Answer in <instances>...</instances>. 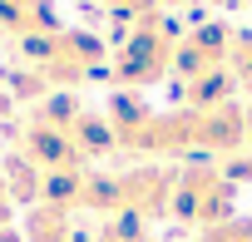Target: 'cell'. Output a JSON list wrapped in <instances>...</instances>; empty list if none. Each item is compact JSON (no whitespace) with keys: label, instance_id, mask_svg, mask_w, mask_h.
Masks as SVG:
<instances>
[{"label":"cell","instance_id":"obj_1","mask_svg":"<svg viewBox=\"0 0 252 242\" xmlns=\"http://www.w3.org/2000/svg\"><path fill=\"white\" fill-rule=\"evenodd\" d=\"M15 64L20 69H30L45 89H55V94H69L74 84H84V79H94L99 69H109V50L94 40V35H84V30H50V35H35V40H20L15 45Z\"/></svg>","mask_w":252,"mask_h":242},{"label":"cell","instance_id":"obj_2","mask_svg":"<svg viewBox=\"0 0 252 242\" xmlns=\"http://www.w3.org/2000/svg\"><path fill=\"white\" fill-rule=\"evenodd\" d=\"M178 30L163 20V15H144L139 25H134V35L119 45V55L109 60V79L114 84H124V89H144V84H154V79H163L168 69H173V60H178Z\"/></svg>","mask_w":252,"mask_h":242},{"label":"cell","instance_id":"obj_3","mask_svg":"<svg viewBox=\"0 0 252 242\" xmlns=\"http://www.w3.org/2000/svg\"><path fill=\"white\" fill-rule=\"evenodd\" d=\"M168 212L183 217V222H193V227L227 222V212H232V183H227V173L222 168H188V173H178Z\"/></svg>","mask_w":252,"mask_h":242},{"label":"cell","instance_id":"obj_4","mask_svg":"<svg viewBox=\"0 0 252 242\" xmlns=\"http://www.w3.org/2000/svg\"><path fill=\"white\" fill-rule=\"evenodd\" d=\"M15 158H25V163L40 168V173H69V168H84V153L74 149L69 129L45 124V119H30V124L20 129V149H15Z\"/></svg>","mask_w":252,"mask_h":242},{"label":"cell","instance_id":"obj_5","mask_svg":"<svg viewBox=\"0 0 252 242\" xmlns=\"http://www.w3.org/2000/svg\"><path fill=\"white\" fill-rule=\"evenodd\" d=\"M227 50H232V30H227V25H198V30H188V35L178 40L173 69L193 84V79H203V74H213V69H227Z\"/></svg>","mask_w":252,"mask_h":242},{"label":"cell","instance_id":"obj_6","mask_svg":"<svg viewBox=\"0 0 252 242\" xmlns=\"http://www.w3.org/2000/svg\"><path fill=\"white\" fill-rule=\"evenodd\" d=\"M50 30H60V15L45 5V0H0V35L10 45L50 35Z\"/></svg>","mask_w":252,"mask_h":242},{"label":"cell","instance_id":"obj_7","mask_svg":"<svg viewBox=\"0 0 252 242\" xmlns=\"http://www.w3.org/2000/svg\"><path fill=\"white\" fill-rule=\"evenodd\" d=\"M25 242H79L74 212H69V208H45V203H35L30 217H25Z\"/></svg>","mask_w":252,"mask_h":242},{"label":"cell","instance_id":"obj_8","mask_svg":"<svg viewBox=\"0 0 252 242\" xmlns=\"http://www.w3.org/2000/svg\"><path fill=\"white\" fill-rule=\"evenodd\" d=\"M94 242H149V227H144L139 217H109V222L94 232Z\"/></svg>","mask_w":252,"mask_h":242},{"label":"cell","instance_id":"obj_9","mask_svg":"<svg viewBox=\"0 0 252 242\" xmlns=\"http://www.w3.org/2000/svg\"><path fill=\"white\" fill-rule=\"evenodd\" d=\"M227 69H232V79H242V84L252 89V30H247V35H232V50H227Z\"/></svg>","mask_w":252,"mask_h":242},{"label":"cell","instance_id":"obj_10","mask_svg":"<svg viewBox=\"0 0 252 242\" xmlns=\"http://www.w3.org/2000/svg\"><path fill=\"white\" fill-rule=\"evenodd\" d=\"M10 212H15V198H10L5 178H0V227H10Z\"/></svg>","mask_w":252,"mask_h":242},{"label":"cell","instance_id":"obj_11","mask_svg":"<svg viewBox=\"0 0 252 242\" xmlns=\"http://www.w3.org/2000/svg\"><path fill=\"white\" fill-rule=\"evenodd\" d=\"M5 109H10V94H5V89H0V114H5Z\"/></svg>","mask_w":252,"mask_h":242}]
</instances>
